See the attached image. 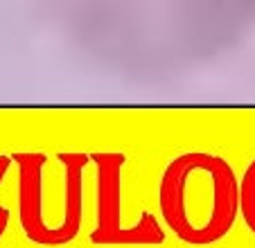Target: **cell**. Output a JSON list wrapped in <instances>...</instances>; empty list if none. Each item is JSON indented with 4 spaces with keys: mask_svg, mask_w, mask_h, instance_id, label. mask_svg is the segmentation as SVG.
Instances as JSON below:
<instances>
[{
    "mask_svg": "<svg viewBox=\"0 0 255 248\" xmlns=\"http://www.w3.org/2000/svg\"><path fill=\"white\" fill-rule=\"evenodd\" d=\"M167 228L190 246H210L231 233L240 210V183L231 162L208 151L176 156L158 183Z\"/></svg>",
    "mask_w": 255,
    "mask_h": 248,
    "instance_id": "obj_1",
    "label": "cell"
},
{
    "mask_svg": "<svg viewBox=\"0 0 255 248\" xmlns=\"http://www.w3.org/2000/svg\"><path fill=\"white\" fill-rule=\"evenodd\" d=\"M95 162L97 205L95 228L88 239L95 246H158L165 242V230L151 212H142L133 226L122 224V169L127 156L122 151H93Z\"/></svg>",
    "mask_w": 255,
    "mask_h": 248,
    "instance_id": "obj_2",
    "label": "cell"
},
{
    "mask_svg": "<svg viewBox=\"0 0 255 248\" xmlns=\"http://www.w3.org/2000/svg\"><path fill=\"white\" fill-rule=\"evenodd\" d=\"M11 162L18 167V224L32 244L50 248V230L43 219V172L48 156L43 151H16Z\"/></svg>",
    "mask_w": 255,
    "mask_h": 248,
    "instance_id": "obj_3",
    "label": "cell"
},
{
    "mask_svg": "<svg viewBox=\"0 0 255 248\" xmlns=\"http://www.w3.org/2000/svg\"><path fill=\"white\" fill-rule=\"evenodd\" d=\"M11 165H14V162H11V158L0 153V185H2V181H5V176H7V172H9ZM9 217H11L9 215V208L0 203V239H2V235L7 233V228H9Z\"/></svg>",
    "mask_w": 255,
    "mask_h": 248,
    "instance_id": "obj_4",
    "label": "cell"
}]
</instances>
